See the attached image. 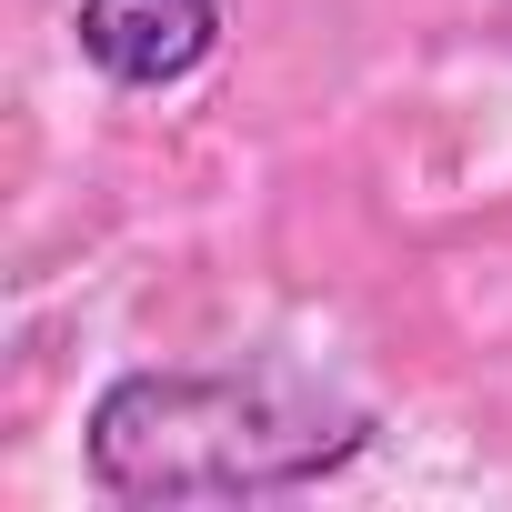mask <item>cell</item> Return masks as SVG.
<instances>
[{"instance_id":"obj_2","label":"cell","mask_w":512,"mask_h":512,"mask_svg":"<svg viewBox=\"0 0 512 512\" xmlns=\"http://www.w3.org/2000/svg\"><path fill=\"white\" fill-rule=\"evenodd\" d=\"M71 41L111 91H171L221 51V0H81Z\"/></svg>"},{"instance_id":"obj_1","label":"cell","mask_w":512,"mask_h":512,"mask_svg":"<svg viewBox=\"0 0 512 512\" xmlns=\"http://www.w3.org/2000/svg\"><path fill=\"white\" fill-rule=\"evenodd\" d=\"M362 442V412L272 372H121L81 422V462L111 502H272L342 472Z\"/></svg>"}]
</instances>
